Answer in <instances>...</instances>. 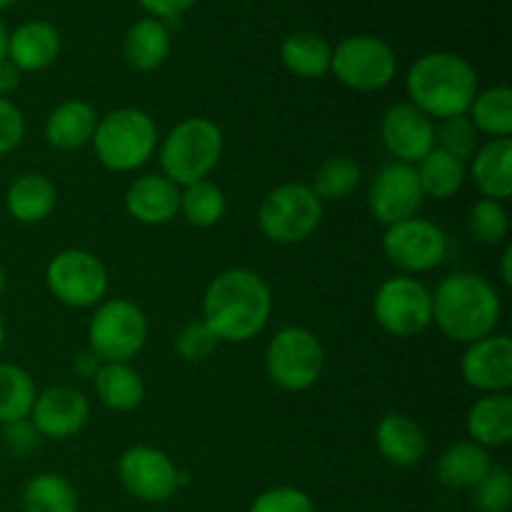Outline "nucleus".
Listing matches in <instances>:
<instances>
[{
  "label": "nucleus",
  "mask_w": 512,
  "mask_h": 512,
  "mask_svg": "<svg viewBox=\"0 0 512 512\" xmlns=\"http://www.w3.org/2000/svg\"><path fill=\"white\" fill-rule=\"evenodd\" d=\"M325 203L305 183H283L270 190L258 208V228L270 243L298 245L313 238Z\"/></svg>",
  "instance_id": "7"
},
{
  "label": "nucleus",
  "mask_w": 512,
  "mask_h": 512,
  "mask_svg": "<svg viewBox=\"0 0 512 512\" xmlns=\"http://www.w3.org/2000/svg\"><path fill=\"white\" fill-rule=\"evenodd\" d=\"M503 318L498 288L485 275L460 270L433 290V323L448 340L470 345L495 333Z\"/></svg>",
  "instance_id": "2"
},
{
  "label": "nucleus",
  "mask_w": 512,
  "mask_h": 512,
  "mask_svg": "<svg viewBox=\"0 0 512 512\" xmlns=\"http://www.w3.org/2000/svg\"><path fill=\"white\" fill-rule=\"evenodd\" d=\"M280 60L285 68L303 80H318L330 73V60H333V48L328 40L318 33H300L288 35L280 45Z\"/></svg>",
  "instance_id": "28"
},
{
  "label": "nucleus",
  "mask_w": 512,
  "mask_h": 512,
  "mask_svg": "<svg viewBox=\"0 0 512 512\" xmlns=\"http://www.w3.org/2000/svg\"><path fill=\"white\" fill-rule=\"evenodd\" d=\"M20 78L23 73L8 58L0 60V98H10L20 88Z\"/></svg>",
  "instance_id": "43"
},
{
  "label": "nucleus",
  "mask_w": 512,
  "mask_h": 512,
  "mask_svg": "<svg viewBox=\"0 0 512 512\" xmlns=\"http://www.w3.org/2000/svg\"><path fill=\"white\" fill-rule=\"evenodd\" d=\"M198 0H140L145 10L158 20H173L180 18L185 10H190Z\"/></svg>",
  "instance_id": "42"
},
{
  "label": "nucleus",
  "mask_w": 512,
  "mask_h": 512,
  "mask_svg": "<svg viewBox=\"0 0 512 512\" xmlns=\"http://www.w3.org/2000/svg\"><path fill=\"white\" fill-rule=\"evenodd\" d=\"M460 375L468 388L483 395L508 393L512 388V340L503 333H493L465 345Z\"/></svg>",
  "instance_id": "17"
},
{
  "label": "nucleus",
  "mask_w": 512,
  "mask_h": 512,
  "mask_svg": "<svg viewBox=\"0 0 512 512\" xmlns=\"http://www.w3.org/2000/svg\"><path fill=\"white\" fill-rule=\"evenodd\" d=\"M218 345L220 340L210 333L203 320H193V323L183 325L180 333L175 335V353L185 363H205V360L213 358Z\"/></svg>",
  "instance_id": "38"
},
{
  "label": "nucleus",
  "mask_w": 512,
  "mask_h": 512,
  "mask_svg": "<svg viewBox=\"0 0 512 512\" xmlns=\"http://www.w3.org/2000/svg\"><path fill=\"white\" fill-rule=\"evenodd\" d=\"M45 288L65 308L90 310L108 298L110 275L95 253L65 248L45 265Z\"/></svg>",
  "instance_id": "9"
},
{
  "label": "nucleus",
  "mask_w": 512,
  "mask_h": 512,
  "mask_svg": "<svg viewBox=\"0 0 512 512\" xmlns=\"http://www.w3.org/2000/svg\"><path fill=\"white\" fill-rule=\"evenodd\" d=\"M125 63L140 73H153L168 60L170 33L163 20L143 18L133 23L123 40Z\"/></svg>",
  "instance_id": "27"
},
{
  "label": "nucleus",
  "mask_w": 512,
  "mask_h": 512,
  "mask_svg": "<svg viewBox=\"0 0 512 512\" xmlns=\"http://www.w3.org/2000/svg\"><path fill=\"white\" fill-rule=\"evenodd\" d=\"M408 103L423 110L433 120L468 115L470 103L478 95V73L458 53L435 50L410 65L405 75Z\"/></svg>",
  "instance_id": "3"
},
{
  "label": "nucleus",
  "mask_w": 512,
  "mask_h": 512,
  "mask_svg": "<svg viewBox=\"0 0 512 512\" xmlns=\"http://www.w3.org/2000/svg\"><path fill=\"white\" fill-rule=\"evenodd\" d=\"M225 213H228V198L210 178L180 188V215L193 228H213L225 218Z\"/></svg>",
  "instance_id": "33"
},
{
  "label": "nucleus",
  "mask_w": 512,
  "mask_h": 512,
  "mask_svg": "<svg viewBox=\"0 0 512 512\" xmlns=\"http://www.w3.org/2000/svg\"><path fill=\"white\" fill-rule=\"evenodd\" d=\"M468 175L483 198L505 203L512 195V140L495 138L480 145L470 158Z\"/></svg>",
  "instance_id": "22"
},
{
  "label": "nucleus",
  "mask_w": 512,
  "mask_h": 512,
  "mask_svg": "<svg viewBox=\"0 0 512 512\" xmlns=\"http://www.w3.org/2000/svg\"><path fill=\"white\" fill-rule=\"evenodd\" d=\"M58 205V188L43 173H23L5 190V210L15 223L35 225L53 215Z\"/></svg>",
  "instance_id": "23"
},
{
  "label": "nucleus",
  "mask_w": 512,
  "mask_h": 512,
  "mask_svg": "<svg viewBox=\"0 0 512 512\" xmlns=\"http://www.w3.org/2000/svg\"><path fill=\"white\" fill-rule=\"evenodd\" d=\"M60 55V33L45 20H28L8 33L5 58L20 73H40L50 68Z\"/></svg>",
  "instance_id": "20"
},
{
  "label": "nucleus",
  "mask_w": 512,
  "mask_h": 512,
  "mask_svg": "<svg viewBox=\"0 0 512 512\" xmlns=\"http://www.w3.org/2000/svg\"><path fill=\"white\" fill-rule=\"evenodd\" d=\"M325 370V348L318 335L300 325L280 328L265 348V373L270 383L288 393H305Z\"/></svg>",
  "instance_id": "8"
},
{
  "label": "nucleus",
  "mask_w": 512,
  "mask_h": 512,
  "mask_svg": "<svg viewBox=\"0 0 512 512\" xmlns=\"http://www.w3.org/2000/svg\"><path fill=\"white\" fill-rule=\"evenodd\" d=\"M330 70L345 88L375 93L393 83L398 73V58L385 40L375 35H353L333 48Z\"/></svg>",
  "instance_id": "11"
},
{
  "label": "nucleus",
  "mask_w": 512,
  "mask_h": 512,
  "mask_svg": "<svg viewBox=\"0 0 512 512\" xmlns=\"http://www.w3.org/2000/svg\"><path fill=\"white\" fill-rule=\"evenodd\" d=\"M380 138L395 163L418 165L435 148V120L413 103H395L383 115Z\"/></svg>",
  "instance_id": "16"
},
{
  "label": "nucleus",
  "mask_w": 512,
  "mask_h": 512,
  "mask_svg": "<svg viewBox=\"0 0 512 512\" xmlns=\"http://www.w3.org/2000/svg\"><path fill=\"white\" fill-rule=\"evenodd\" d=\"M490 470H493L490 450L473 440H460L445 448L435 465L438 480L450 490H473Z\"/></svg>",
  "instance_id": "25"
},
{
  "label": "nucleus",
  "mask_w": 512,
  "mask_h": 512,
  "mask_svg": "<svg viewBox=\"0 0 512 512\" xmlns=\"http://www.w3.org/2000/svg\"><path fill=\"white\" fill-rule=\"evenodd\" d=\"M500 280H503L505 288H510L512 285V248L510 245H505L503 255H500Z\"/></svg>",
  "instance_id": "45"
},
{
  "label": "nucleus",
  "mask_w": 512,
  "mask_h": 512,
  "mask_svg": "<svg viewBox=\"0 0 512 512\" xmlns=\"http://www.w3.org/2000/svg\"><path fill=\"white\" fill-rule=\"evenodd\" d=\"M18 3V0H0V8H8V5Z\"/></svg>",
  "instance_id": "49"
},
{
  "label": "nucleus",
  "mask_w": 512,
  "mask_h": 512,
  "mask_svg": "<svg viewBox=\"0 0 512 512\" xmlns=\"http://www.w3.org/2000/svg\"><path fill=\"white\" fill-rule=\"evenodd\" d=\"M448 233L420 215L388 225L383 233V255L403 275L430 273L448 258Z\"/></svg>",
  "instance_id": "12"
},
{
  "label": "nucleus",
  "mask_w": 512,
  "mask_h": 512,
  "mask_svg": "<svg viewBox=\"0 0 512 512\" xmlns=\"http://www.w3.org/2000/svg\"><path fill=\"white\" fill-rule=\"evenodd\" d=\"M38 388L33 375L15 363L0 360V425L30 418Z\"/></svg>",
  "instance_id": "32"
},
{
  "label": "nucleus",
  "mask_w": 512,
  "mask_h": 512,
  "mask_svg": "<svg viewBox=\"0 0 512 512\" xmlns=\"http://www.w3.org/2000/svg\"><path fill=\"white\" fill-rule=\"evenodd\" d=\"M373 315L393 338H418L433 325V290L413 275H395L375 293Z\"/></svg>",
  "instance_id": "10"
},
{
  "label": "nucleus",
  "mask_w": 512,
  "mask_h": 512,
  "mask_svg": "<svg viewBox=\"0 0 512 512\" xmlns=\"http://www.w3.org/2000/svg\"><path fill=\"white\" fill-rule=\"evenodd\" d=\"M470 123L488 140L510 138L512 135V90L508 85L478 90L468 110Z\"/></svg>",
  "instance_id": "31"
},
{
  "label": "nucleus",
  "mask_w": 512,
  "mask_h": 512,
  "mask_svg": "<svg viewBox=\"0 0 512 512\" xmlns=\"http://www.w3.org/2000/svg\"><path fill=\"white\" fill-rule=\"evenodd\" d=\"M468 233L480 245L505 243L510 233V215L505 203L480 198L468 213Z\"/></svg>",
  "instance_id": "35"
},
{
  "label": "nucleus",
  "mask_w": 512,
  "mask_h": 512,
  "mask_svg": "<svg viewBox=\"0 0 512 512\" xmlns=\"http://www.w3.org/2000/svg\"><path fill=\"white\" fill-rule=\"evenodd\" d=\"M248 512H315V503L305 490L293 485H275L263 490L250 503Z\"/></svg>",
  "instance_id": "39"
},
{
  "label": "nucleus",
  "mask_w": 512,
  "mask_h": 512,
  "mask_svg": "<svg viewBox=\"0 0 512 512\" xmlns=\"http://www.w3.org/2000/svg\"><path fill=\"white\" fill-rule=\"evenodd\" d=\"M415 173H418L425 198L450 200L463 190L465 180H468V163L453 158L445 150L433 148L415 165Z\"/></svg>",
  "instance_id": "29"
},
{
  "label": "nucleus",
  "mask_w": 512,
  "mask_h": 512,
  "mask_svg": "<svg viewBox=\"0 0 512 512\" xmlns=\"http://www.w3.org/2000/svg\"><path fill=\"white\" fill-rule=\"evenodd\" d=\"M375 448L385 463L395 468H413L428 455V435L410 415L388 413L375 428Z\"/></svg>",
  "instance_id": "19"
},
{
  "label": "nucleus",
  "mask_w": 512,
  "mask_h": 512,
  "mask_svg": "<svg viewBox=\"0 0 512 512\" xmlns=\"http://www.w3.org/2000/svg\"><path fill=\"white\" fill-rule=\"evenodd\" d=\"M120 485L140 503H168L185 485L188 475L165 450L153 445H133L118 458Z\"/></svg>",
  "instance_id": "13"
},
{
  "label": "nucleus",
  "mask_w": 512,
  "mask_h": 512,
  "mask_svg": "<svg viewBox=\"0 0 512 512\" xmlns=\"http://www.w3.org/2000/svg\"><path fill=\"white\" fill-rule=\"evenodd\" d=\"M3 348H5V320L3 315H0V353H3Z\"/></svg>",
  "instance_id": "48"
},
{
  "label": "nucleus",
  "mask_w": 512,
  "mask_h": 512,
  "mask_svg": "<svg viewBox=\"0 0 512 512\" xmlns=\"http://www.w3.org/2000/svg\"><path fill=\"white\" fill-rule=\"evenodd\" d=\"M98 368H100V360L95 358V355L90 353V350H85V353H80L78 358H75V363H73V370H75V373H78L83 380H93V375L98 373Z\"/></svg>",
  "instance_id": "44"
},
{
  "label": "nucleus",
  "mask_w": 512,
  "mask_h": 512,
  "mask_svg": "<svg viewBox=\"0 0 512 512\" xmlns=\"http://www.w3.org/2000/svg\"><path fill=\"white\" fill-rule=\"evenodd\" d=\"M512 500V478L508 468L493 465L488 475L473 488V503L478 512H508Z\"/></svg>",
  "instance_id": "37"
},
{
  "label": "nucleus",
  "mask_w": 512,
  "mask_h": 512,
  "mask_svg": "<svg viewBox=\"0 0 512 512\" xmlns=\"http://www.w3.org/2000/svg\"><path fill=\"white\" fill-rule=\"evenodd\" d=\"M225 138L218 123L203 115H193L168 130L158 143L160 173L178 188L210 178L223 158Z\"/></svg>",
  "instance_id": "4"
},
{
  "label": "nucleus",
  "mask_w": 512,
  "mask_h": 512,
  "mask_svg": "<svg viewBox=\"0 0 512 512\" xmlns=\"http://www.w3.org/2000/svg\"><path fill=\"white\" fill-rule=\"evenodd\" d=\"M28 420L40 438L68 440L88 425L90 400L75 385H53L38 393Z\"/></svg>",
  "instance_id": "15"
},
{
  "label": "nucleus",
  "mask_w": 512,
  "mask_h": 512,
  "mask_svg": "<svg viewBox=\"0 0 512 512\" xmlns=\"http://www.w3.org/2000/svg\"><path fill=\"white\" fill-rule=\"evenodd\" d=\"M273 315V290L250 268H228L215 275L203 293V323L220 343L258 338Z\"/></svg>",
  "instance_id": "1"
},
{
  "label": "nucleus",
  "mask_w": 512,
  "mask_h": 512,
  "mask_svg": "<svg viewBox=\"0 0 512 512\" xmlns=\"http://www.w3.org/2000/svg\"><path fill=\"white\" fill-rule=\"evenodd\" d=\"M360 183H363V168L358 160L350 155H333L315 170L310 188L323 203H340V200L350 198L360 188Z\"/></svg>",
  "instance_id": "34"
},
{
  "label": "nucleus",
  "mask_w": 512,
  "mask_h": 512,
  "mask_svg": "<svg viewBox=\"0 0 512 512\" xmlns=\"http://www.w3.org/2000/svg\"><path fill=\"white\" fill-rule=\"evenodd\" d=\"M5 283H8V275H5V268H3V263H0V295L5 293Z\"/></svg>",
  "instance_id": "47"
},
{
  "label": "nucleus",
  "mask_w": 512,
  "mask_h": 512,
  "mask_svg": "<svg viewBox=\"0 0 512 512\" xmlns=\"http://www.w3.org/2000/svg\"><path fill=\"white\" fill-rule=\"evenodd\" d=\"M148 318L128 298H105L88 323V350L100 363H130L148 343Z\"/></svg>",
  "instance_id": "6"
},
{
  "label": "nucleus",
  "mask_w": 512,
  "mask_h": 512,
  "mask_svg": "<svg viewBox=\"0 0 512 512\" xmlns=\"http://www.w3.org/2000/svg\"><path fill=\"white\" fill-rule=\"evenodd\" d=\"M98 118L100 115L95 113V108L88 100H65V103L55 105L48 118H45V140L55 150L73 153V150L90 145Z\"/></svg>",
  "instance_id": "21"
},
{
  "label": "nucleus",
  "mask_w": 512,
  "mask_h": 512,
  "mask_svg": "<svg viewBox=\"0 0 512 512\" xmlns=\"http://www.w3.org/2000/svg\"><path fill=\"white\" fill-rule=\"evenodd\" d=\"M435 148L445 150L453 158L468 163L480 148V133L475 125L470 123L468 115H458V118L443 120L440 128H435Z\"/></svg>",
  "instance_id": "36"
},
{
  "label": "nucleus",
  "mask_w": 512,
  "mask_h": 512,
  "mask_svg": "<svg viewBox=\"0 0 512 512\" xmlns=\"http://www.w3.org/2000/svg\"><path fill=\"white\" fill-rule=\"evenodd\" d=\"M125 213L140 225H165L180 215V188L163 173H143L123 195Z\"/></svg>",
  "instance_id": "18"
},
{
  "label": "nucleus",
  "mask_w": 512,
  "mask_h": 512,
  "mask_svg": "<svg viewBox=\"0 0 512 512\" xmlns=\"http://www.w3.org/2000/svg\"><path fill=\"white\" fill-rule=\"evenodd\" d=\"M25 138V115L10 98H0V158L13 153Z\"/></svg>",
  "instance_id": "40"
},
{
  "label": "nucleus",
  "mask_w": 512,
  "mask_h": 512,
  "mask_svg": "<svg viewBox=\"0 0 512 512\" xmlns=\"http://www.w3.org/2000/svg\"><path fill=\"white\" fill-rule=\"evenodd\" d=\"M160 143L158 125L143 108H115L98 118L90 145L95 158L110 173H133L155 155Z\"/></svg>",
  "instance_id": "5"
},
{
  "label": "nucleus",
  "mask_w": 512,
  "mask_h": 512,
  "mask_svg": "<svg viewBox=\"0 0 512 512\" xmlns=\"http://www.w3.org/2000/svg\"><path fill=\"white\" fill-rule=\"evenodd\" d=\"M5 50H8V28H5L3 18H0V60H5Z\"/></svg>",
  "instance_id": "46"
},
{
  "label": "nucleus",
  "mask_w": 512,
  "mask_h": 512,
  "mask_svg": "<svg viewBox=\"0 0 512 512\" xmlns=\"http://www.w3.org/2000/svg\"><path fill=\"white\" fill-rule=\"evenodd\" d=\"M465 430L473 443L483 448H503L512 440L510 393H488L473 403L465 418Z\"/></svg>",
  "instance_id": "24"
},
{
  "label": "nucleus",
  "mask_w": 512,
  "mask_h": 512,
  "mask_svg": "<svg viewBox=\"0 0 512 512\" xmlns=\"http://www.w3.org/2000/svg\"><path fill=\"white\" fill-rule=\"evenodd\" d=\"M93 393L113 413H130L145 400V380L130 363H100L93 375Z\"/></svg>",
  "instance_id": "26"
},
{
  "label": "nucleus",
  "mask_w": 512,
  "mask_h": 512,
  "mask_svg": "<svg viewBox=\"0 0 512 512\" xmlns=\"http://www.w3.org/2000/svg\"><path fill=\"white\" fill-rule=\"evenodd\" d=\"M23 512H78L80 498L75 485L60 473H38L23 485Z\"/></svg>",
  "instance_id": "30"
},
{
  "label": "nucleus",
  "mask_w": 512,
  "mask_h": 512,
  "mask_svg": "<svg viewBox=\"0 0 512 512\" xmlns=\"http://www.w3.org/2000/svg\"><path fill=\"white\" fill-rule=\"evenodd\" d=\"M3 440H5V448H8L13 455H28L38 448L43 438H40L38 430L33 428V423L25 418V420H18V423L3 425Z\"/></svg>",
  "instance_id": "41"
},
{
  "label": "nucleus",
  "mask_w": 512,
  "mask_h": 512,
  "mask_svg": "<svg viewBox=\"0 0 512 512\" xmlns=\"http://www.w3.org/2000/svg\"><path fill=\"white\" fill-rule=\"evenodd\" d=\"M425 203L423 188H420L415 165L388 163L375 173L368 190L370 213L385 228L403 220L415 218Z\"/></svg>",
  "instance_id": "14"
}]
</instances>
